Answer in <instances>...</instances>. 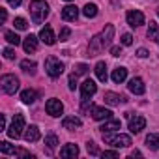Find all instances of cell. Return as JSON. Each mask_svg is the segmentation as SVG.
I'll return each mask as SVG.
<instances>
[{
	"mask_svg": "<svg viewBox=\"0 0 159 159\" xmlns=\"http://www.w3.org/2000/svg\"><path fill=\"white\" fill-rule=\"evenodd\" d=\"M112 38H114V26H112V25H107V26H105L98 36H94V38L90 39L88 54H90V56H98L101 51H105V49L111 45Z\"/></svg>",
	"mask_w": 159,
	"mask_h": 159,
	"instance_id": "cell-1",
	"label": "cell"
},
{
	"mask_svg": "<svg viewBox=\"0 0 159 159\" xmlns=\"http://www.w3.org/2000/svg\"><path fill=\"white\" fill-rule=\"evenodd\" d=\"M28 10H30L32 21H34L36 25L43 23V21L47 19V15H49V4L45 2V0H32L30 6H28Z\"/></svg>",
	"mask_w": 159,
	"mask_h": 159,
	"instance_id": "cell-2",
	"label": "cell"
},
{
	"mask_svg": "<svg viewBox=\"0 0 159 159\" xmlns=\"http://www.w3.org/2000/svg\"><path fill=\"white\" fill-rule=\"evenodd\" d=\"M45 71H47L49 77L56 79V77H60L64 73V64L56 56H47V60H45Z\"/></svg>",
	"mask_w": 159,
	"mask_h": 159,
	"instance_id": "cell-3",
	"label": "cell"
},
{
	"mask_svg": "<svg viewBox=\"0 0 159 159\" xmlns=\"http://www.w3.org/2000/svg\"><path fill=\"white\" fill-rule=\"evenodd\" d=\"M23 129H25V116L23 114H15L13 120H11V125L6 131H8V137L10 139H15L17 140L23 135Z\"/></svg>",
	"mask_w": 159,
	"mask_h": 159,
	"instance_id": "cell-4",
	"label": "cell"
},
{
	"mask_svg": "<svg viewBox=\"0 0 159 159\" xmlns=\"http://www.w3.org/2000/svg\"><path fill=\"white\" fill-rule=\"evenodd\" d=\"M103 139H105V142H109L111 146H114V148H127V146H131V137L129 135H109V133H103Z\"/></svg>",
	"mask_w": 159,
	"mask_h": 159,
	"instance_id": "cell-5",
	"label": "cell"
},
{
	"mask_svg": "<svg viewBox=\"0 0 159 159\" xmlns=\"http://www.w3.org/2000/svg\"><path fill=\"white\" fill-rule=\"evenodd\" d=\"M0 84H2V90L10 96H13L17 90H19V79L15 75H2L0 79Z\"/></svg>",
	"mask_w": 159,
	"mask_h": 159,
	"instance_id": "cell-6",
	"label": "cell"
},
{
	"mask_svg": "<svg viewBox=\"0 0 159 159\" xmlns=\"http://www.w3.org/2000/svg\"><path fill=\"white\" fill-rule=\"evenodd\" d=\"M45 111H47V114H51V116H60V114L64 112V105H62L60 99L51 98V99L45 103Z\"/></svg>",
	"mask_w": 159,
	"mask_h": 159,
	"instance_id": "cell-7",
	"label": "cell"
},
{
	"mask_svg": "<svg viewBox=\"0 0 159 159\" xmlns=\"http://www.w3.org/2000/svg\"><path fill=\"white\" fill-rule=\"evenodd\" d=\"M125 19H127V25H129V26H133V28H137V26L144 25V13H142V11H139V10H131V11H127Z\"/></svg>",
	"mask_w": 159,
	"mask_h": 159,
	"instance_id": "cell-8",
	"label": "cell"
},
{
	"mask_svg": "<svg viewBox=\"0 0 159 159\" xmlns=\"http://www.w3.org/2000/svg\"><path fill=\"white\" fill-rule=\"evenodd\" d=\"M96 92H98V84L92 81V79H86V81L81 84V96H83V99H90Z\"/></svg>",
	"mask_w": 159,
	"mask_h": 159,
	"instance_id": "cell-9",
	"label": "cell"
},
{
	"mask_svg": "<svg viewBox=\"0 0 159 159\" xmlns=\"http://www.w3.org/2000/svg\"><path fill=\"white\" fill-rule=\"evenodd\" d=\"M127 88H129V92H133L135 96H142V94L146 92L144 81H142L140 77H133L131 81H129V84H127Z\"/></svg>",
	"mask_w": 159,
	"mask_h": 159,
	"instance_id": "cell-10",
	"label": "cell"
},
{
	"mask_svg": "<svg viewBox=\"0 0 159 159\" xmlns=\"http://www.w3.org/2000/svg\"><path fill=\"white\" fill-rule=\"evenodd\" d=\"M39 39H41L45 45H54V43H56V36H54V32H52V28H51L49 25H45V26L41 28Z\"/></svg>",
	"mask_w": 159,
	"mask_h": 159,
	"instance_id": "cell-11",
	"label": "cell"
},
{
	"mask_svg": "<svg viewBox=\"0 0 159 159\" xmlns=\"http://www.w3.org/2000/svg\"><path fill=\"white\" fill-rule=\"evenodd\" d=\"M90 114H92V118L94 120H109V118H112V112L109 111V109H103V107H90Z\"/></svg>",
	"mask_w": 159,
	"mask_h": 159,
	"instance_id": "cell-12",
	"label": "cell"
},
{
	"mask_svg": "<svg viewBox=\"0 0 159 159\" xmlns=\"http://www.w3.org/2000/svg\"><path fill=\"white\" fill-rule=\"evenodd\" d=\"M144 127H146V120H144L142 116H131V118H129V131H131V133L137 135V133H140Z\"/></svg>",
	"mask_w": 159,
	"mask_h": 159,
	"instance_id": "cell-13",
	"label": "cell"
},
{
	"mask_svg": "<svg viewBox=\"0 0 159 159\" xmlns=\"http://www.w3.org/2000/svg\"><path fill=\"white\" fill-rule=\"evenodd\" d=\"M77 17H79V8L77 6L69 4V6L62 8V19L64 21H77Z\"/></svg>",
	"mask_w": 159,
	"mask_h": 159,
	"instance_id": "cell-14",
	"label": "cell"
},
{
	"mask_svg": "<svg viewBox=\"0 0 159 159\" xmlns=\"http://www.w3.org/2000/svg\"><path fill=\"white\" fill-rule=\"evenodd\" d=\"M103 99H105L107 105H120V103H125L127 101L125 96H120V94H114V92H105Z\"/></svg>",
	"mask_w": 159,
	"mask_h": 159,
	"instance_id": "cell-15",
	"label": "cell"
},
{
	"mask_svg": "<svg viewBox=\"0 0 159 159\" xmlns=\"http://www.w3.org/2000/svg\"><path fill=\"white\" fill-rule=\"evenodd\" d=\"M77 155H79V146L77 144H66L60 150V157H64V159H75Z\"/></svg>",
	"mask_w": 159,
	"mask_h": 159,
	"instance_id": "cell-16",
	"label": "cell"
},
{
	"mask_svg": "<svg viewBox=\"0 0 159 159\" xmlns=\"http://www.w3.org/2000/svg\"><path fill=\"white\" fill-rule=\"evenodd\" d=\"M81 125H83V122H81V118H77V116H66V118L62 120V127H64V129H69V131L79 129Z\"/></svg>",
	"mask_w": 159,
	"mask_h": 159,
	"instance_id": "cell-17",
	"label": "cell"
},
{
	"mask_svg": "<svg viewBox=\"0 0 159 159\" xmlns=\"http://www.w3.org/2000/svg\"><path fill=\"white\" fill-rule=\"evenodd\" d=\"M25 140H26V142H38V140H39V127H38V125L26 127V131H25Z\"/></svg>",
	"mask_w": 159,
	"mask_h": 159,
	"instance_id": "cell-18",
	"label": "cell"
},
{
	"mask_svg": "<svg viewBox=\"0 0 159 159\" xmlns=\"http://www.w3.org/2000/svg\"><path fill=\"white\" fill-rule=\"evenodd\" d=\"M23 47H25V51L30 54V52H36V49H38V38L36 36H26L25 38V41H23Z\"/></svg>",
	"mask_w": 159,
	"mask_h": 159,
	"instance_id": "cell-19",
	"label": "cell"
},
{
	"mask_svg": "<svg viewBox=\"0 0 159 159\" xmlns=\"http://www.w3.org/2000/svg\"><path fill=\"white\" fill-rule=\"evenodd\" d=\"M120 120H114V118H109L103 125H101V131L103 133H112V131H116V129H120Z\"/></svg>",
	"mask_w": 159,
	"mask_h": 159,
	"instance_id": "cell-20",
	"label": "cell"
},
{
	"mask_svg": "<svg viewBox=\"0 0 159 159\" xmlns=\"http://www.w3.org/2000/svg\"><path fill=\"white\" fill-rule=\"evenodd\" d=\"M94 71H96V75H98V79H99L101 83H105L107 79H109V75H107V64L105 62H98L96 67H94Z\"/></svg>",
	"mask_w": 159,
	"mask_h": 159,
	"instance_id": "cell-21",
	"label": "cell"
},
{
	"mask_svg": "<svg viewBox=\"0 0 159 159\" xmlns=\"http://www.w3.org/2000/svg\"><path fill=\"white\" fill-rule=\"evenodd\" d=\"M125 77H127V69L125 67H116L114 71H112V81L116 83V84H120V83H124L125 81Z\"/></svg>",
	"mask_w": 159,
	"mask_h": 159,
	"instance_id": "cell-22",
	"label": "cell"
},
{
	"mask_svg": "<svg viewBox=\"0 0 159 159\" xmlns=\"http://www.w3.org/2000/svg\"><path fill=\"white\" fill-rule=\"evenodd\" d=\"M146 36H148V39H152V41L159 43V26H157L153 21H150V26H148V32H146Z\"/></svg>",
	"mask_w": 159,
	"mask_h": 159,
	"instance_id": "cell-23",
	"label": "cell"
},
{
	"mask_svg": "<svg viewBox=\"0 0 159 159\" xmlns=\"http://www.w3.org/2000/svg\"><path fill=\"white\" fill-rule=\"evenodd\" d=\"M36 99H38V92H36V90H30V88H28V90H25V92L21 94V101L26 103V105L34 103Z\"/></svg>",
	"mask_w": 159,
	"mask_h": 159,
	"instance_id": "cell-24",
	"label": "cell"
},
{
	"mask_svg": "<svg viewBox=\"0 0 159 159\" xmlns=\"http://www.w3.org/2000/svg\"><path fill=\"white\" fill-rule=\"evenodd\" d=\"M146 146L150 150H159V133H150L146 137Z\"/></svg>",
	"mask_w": 159,
	"mask_h": 159,
	"instance_id": "cell-25",
	"label": "cell"
},
{
	"mask_svg": "<svg viewBox=\"0 0 159 159\" xmlns=\"http://www.w3.org/2000/svg\"><path fill=\"white\" fill-rule=\"evenodd\" d=\"M4 38H6V41H8L10 45H15V47L21 45V38H19L15 32H11V30H6V32H4Z\"/></svg>",
	"mask_w": 159,
	"mask_h": 159,
	"instance_id": "cell-26",
	"label": "cell"
},
{
	"mask_svg": "<svg viewBox=\"0 0 159 159\" xmlns=\"http://www.w3.org/2000/svg\"><path fill=\"white\" fill-rule=\"evenodd\" d=\"M0 152L6 153V155H17V148H15V146H11V144H10V142H6V140L0 142Z\"/></svg>",
	"mask_w": 159,
	"mask_h": 159,
	"instance_id": "cell-27",
	"label": "cell"
},
{
	"mask_svg": "<svg viewBox=\"0 0 159 159\" xmlns=\"http://www.w3.org/2000/svg\"><path fill=\"white\" fill-rule=\"evenodd\" d=\"M83 13H84V17H88V19H94V17L98 15V6L88 2V4L83 8Z\"/></svg>",
	"mask_w": 159,
	"mask_h": 159,
	"instance_id": "cell-28",
	"label": "cell"
},
{
	"mask_svg": "<svg viewBox=\"0 0 159 159\" xmlns=\"http://www.w3.org/2000/svg\"><path fill=\"white\" fill-rule=\"evenodd\" d=\"M45 144H47L49 152H52V150L56 148V144H58V137H56L54 133H49V135L45 137Z\"/></svg>",
	"mask_w": 159,
	"mask_h": 159,
	"instance_id": "cell-29",
	"label": "cell"
},
{
	"mask_svg": "<svg viewBox=\"0 0 159 159\" xmlns=\"http://www.w3.org/2000/svg\"><path fill=\"white\" fill-rule=\"evenodd\" d=\"M21 69L26 71V73H34L36 71V62L34 60H23L21 62Z\"/></svg>",
	"mask_w": 159,
	"mask_h": 159,
	"instance_id": "cell-30",
	"label": "cell"
},
{
	"mask_svg": "<svg viewBox=\"0 0 159 159\" xmlns=\"http://www.w3.org/2000/svg\"><path fill=\"white\" fill-rule=\"evenodd\" d=\"M13 25H15L17 30H26V28H28V23H26V19H23V17H17V19L13 21Z\"/></svg>",
	"mask_w": 159,
	"mask_h": 159,
	"instance_id": "cell-31",
	"label": "cell"
},
{
	"mask_svg": "<svg viewBox=\"0 0 159 159\" xmlns=\"http://www.w3.org/2000/svg\"><path fill=\"white\" fill-rule=\"evenodd\" d=\"M86 150H88V153H90V155H99V150H98V146H96L92 140H88V142H86Z\"/></svg>",
	"mask_w": 159,
	"mask_h": 159,
	"instance_id": "cell-32",
	"label": "cell"
},
{
	"mask_svg": "<svg viewBox=\"0 0 159 159\" xmlns=\"http://www.w3.org/2000/svg\"><path fill=\"white\" fill-rule=\"evenodd\" d=\"M69 36H71V30H69L67 26H64V28L60 30V41H66Z\"/></svg>",
	"mask_w": 159,
	"mask_h": 159,
	"instance_id": "cell-33",
	"label": "cell"
},
{
	"mask_svg": "<svg viewBox=\"0 0 159 159\" xmlns=\"http://www.w3.org/2000/svg\"><path fill=\"white\" fill-rule=\"evenodd\" d=\"M131 43H133V36H131V34H124V36H122V45L129 47Z\"/></svg>",
	"mask_w": 159,
	"mask_h": 159,
	"instance_id": "cell-34",
	"label": "cell"
},
{
	"mask_svg": "<svg viewBox=\"0 0 159 159\" xmlns=\"http://www.w3.org/2000/svg\"><path fill=\"white\" fill-rule=\"evenodd\" d=\"M75 73H77V75H86V73H88V66H84V64H79Z\"/></svg>",
	"mask_w": 159,
	"mask_h": 159,
	"instance_id": "cell-35",
	"label": "cell"
},
{
	"mask_svg": "<svg viewBox=\"0 0 159 159\" xmlns=\"http://www.w3.org/2000/svg\"><path fill=\"white\" fill-rule=\"evenodd\" d=\"M77 86V73H71L69 75V90H75Z\"/></svg>",
	"mask_w": 159,
	"mask_h": 159,
	"instance_id": "cell-36",
	"label": "cell"
},
{
	"mask_svg": "<svg viewBox=\"0 0 159 159\" xmlns=\"http://www.w3.org/2000/svg\"><path fill=\"white\" fill-rule=\"evenodd\" d=\"M101 157H103V159H116V157H118V152H103Z\"/></svg>",
	"mask_w": 159,
	"mask_h": 159,
	"instance_id": "cell-37",
	"label": "cell"
},
{
	"mask_svg": "<svg viewBox=\"0 0 159 159\" xmlns=\"http://www.w3.org/2000/svg\"><path fill=\"white\" fill-rule=\"evenodd\" d=\"M4 58L13 60V58H15V51H13V49H4Z\"/></svg>",
	"mask_w": 159,
	"mask_h": 159,
	"instance_id": "cell-38",
	"label": "cell"
},
{
	"mask_svg": "<svg viewBox=\"0 0 159 159\" xmlns=\"http://www.w3.org/2000/svg\"><path fill=\"white\" fill-rule=\"evenodd\" d=\"M111 54L112 56H120L122 54V49L120 47H111Z\"/></svg>",
	"mask_w": 159,
	"mask_h": 159,
	"instance_id": "cell-39",
	"label": "cell"
},
{
	"mask_svg": "<svg viewBox=\"0 0 159 159\" xmlns=\"http://www.w3.org/2000/svg\"><path fill=\"white\" fill-rule=\"evenodd\" d=\"M148 54H150V52H148L146 49H139V51H137V56H139V58H146Z\"/></svg>",
	"mask_w": 159,
	"mask_h": 159,
	"instance_id": "cell-40",
	"label": "cell"
},
{
	"mask_svg": "<svg viewBox=\"0 0 159 159\" xmlns=\"http://www.w3.org/2000/svg\"><path fill=\"white\" fill-rule=\"evenodd\" d=\"M6 2H8L11 8H17V6H21V2H23V0H6Z\"/></svg>",
	"mask_w": 159,
	"mask_h": 159,
	"instance_id": "cell-41",
	"label": "cell"
},
{
	"mask_svg": "<svg viewBox=\"0 0 159 159\" xmlns=\"http://www.w3.org/2000/svg\"><path fill=\"white\" fill-rule=\"evenodd\" d=\"M8 127H6V116H2L0 118V131H6Z\"/></svg>",
	"mask_w": 159,
	"mask_h": 159,
	"instance_id": "cell-42",
	"label": "cell"
},
{
	"mask_svg": "<svg viewBox=\"0 0 159 159\" xmlns=\"http://www.w3.org/2000/svg\"><path fill=\"white\" fill-rule=\"evenodd\" d=\"M0 19H2V23H6V19H8V13L4 8H0Z\"/></svg>",
	"mask_w": 159,
	"mask_h": 159,
	"instance_id": "cell-43",
	"label": "cell"
},
{
	"mask_svg": "<svg viewBox=\"0 0 159 159\" xmlns=\"http://www.w3.org/2000/svg\"><path fill=\"white\" fill-rule=\"evenodd\" d=\"M135 155L140 157V152H139V150H133V152H131V157H135Z\"/></svg>",
	"mask_w": 159,
	"mask_h": 159,
	"instance_id": "cell-44",
	"label": "cell"
},
{
	"mask_svg": "<svg viewBox=\"0 0 159 159\" xmlns=\"http://www.w3.org/2000/svg\"><path fill=\"white\" fill-rule=\"evenodd\" d=\"M66 2H71V0H66Z\"/></svg>",
	"mask_w": 159,
	"mask_h": 159,
	"instance_id": "cell-45",
	"label": "cell"
},
{
	"mask_svg": "<svg viewBox=\"0 0 159 159\" xmlns=\"http://www.w3.org/2000/svg\"><path fill=\"white\" fill-rule=\"evenodd\" d=\"M157 15H159V10H157Z\"/></svg>",
	"mask_w": 159,
	"mask_h": 159,
	"instance_id": "cell-46",
	"label": "cell"
}]
</instances>
